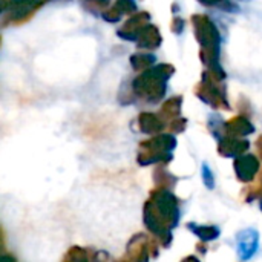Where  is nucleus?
<instances>
[{
    "mask_svg": "<svg viewBox=\"0 0 262 262\" xmlns=\"http://www.w3.org/2000/svg\"><path fill=\"white\" fill-rule=\"evenodd\" d=\"M178 204L175 195L166 187H155L144 204V224L163 247H169L172 243V229L180 220Z\"/></svg>",
    "mask_w": 262,
    "mask_h": 262,
    "instance_id": "obj_1",
    "label": "nucleus"
},
{
    "mask_svg": "<svg viewBox=\"0 0 262 262\" xmlns=\"http://www.w3.org/2000/svg\"><path fill=\"white\" fill-rule=\"evenodd\" d=\"M175 72L172 64H158L155 68H149L138 78L134 80L132 88L134 94L147 103H158L166 94V83L169 77Z\"/></svg>",
    "mask_w": 262,
    "mask_h": 262,
    "instance_id": "obj_2",
    "label": "nucleus"
},
{
    "mask_svg": "<svg viewBox=\"0 0 262 262\" xmlns=\"http://www.w3.org/2000/svg\"><path fill=\"white\" fill-rule=\"evenodd\" d=\"M192 23L195 28V37L201 45V60L209 68L220 66V41L221 35L215 23L207 15H193Z\"/></svg>",
    "mask_w": 262,
    "mask_h": 262,
    "instance_id": "obj_3",
    "label": "nucleus"
},
{
    "mask_svg": "<svg viewBox=\"0 0 262 262\" xmlns=\"http://www.w3.org/2000/svg\"><path fill=\"white\" fill-rule=\"evenodd\" d=\"M175 146H177V140L173 135H157L150 140L140 143L137 160L141 166H147L154 163L166 164L173 158L172 150L175 149Z\"/></svg>",
    "mask_w": 262,
    "mask_h": 262,
    "instance_id": "obj_4",
    "label": "nucleus"
},
{
    "mask_svg": "<svg viewBox=\"0 0 262 262\" xmlns=\"http://www.w3.org/2000/svg\"><path fill=\"white\" fill-rule=\"evenodd\" d=\"M158 244L155 239L144 233H138L132 236V239L127 244V253L123 259H130V261H146L150 256L155 258L158 255Z\"/></svg>",
    "mask_w": 262,
    "mask_h": 262,
    "instance_id": "obj_5",
    "label": "nucleus"
},
{
    "mask_svg": "<svg viewBox=\"0 0 262 262\" xmlns=\"http://www.w3.org/2000/svg\"><path fill=\"white\" fill-rule=\"evenodd\" d=\"M218 81H213L210 78H203V81L196 86L195 94L207 104H210L215 109H223V111H229V101L226 98V92L218 86Z\"/></svg>",
    "mask_w": 262,
    "mask_h": 262,
    "instance_id": "obj_6",
    "label": "nucleus"
},
{
    "mask_svg": "<svg viewBox=\"0 0 262 262\" xmlns=\"http://www.w3.org/2000/svg\"><path fill=\"white\" fill-rule=\"evenodd\" d=\"M147 25H149V12H138V14L132 15L117 34H118V37H121L124 40L137 41L138 35Z\"/></svg>",
    "mask_w": 262,
    "mask_h": 262,
    "instance_id": "obj_7",
    "label": "nucleus"
},
{
    "mask_svg": "<svg viewBox=\"0 0 262 262\" xmlns=\"http://www.w3.org/2000/svg\"><path fill=\"white\" fill-rule=\"evenodd\" d=\"M233 167H235V172H236V177L239 181L250 183L255 180V177L259 170V161L253 155H243V157L236 158Z\"/></svg>",
    "mask_w": 262,
    "mask_h": 262,
    "instance_id": "obj_8",
    "label": "nucleus"
},
{
    "mask_svg": "<svg viewBox=\"0 0 262 262\" xmlns=\"http://www.w3.org/2000/svg\"><path fill=\"white\" fill-rule=\"evenodd\" d=\"M46 0H11L12 9H11V20L21 23L28 18H31V15L45 3Z\"/></svg>",
    "mask_w": 262,
    "mask_h": 262,
    "instance_id": "obj_9",
    "label": "nucleus"
},
{
    "mask_svg": "<svg viewBox=\"0 0 262 262\" xmlns=\"http://www.w3.org/2000/svg\"><path fill=\"white\" fill-rule=\"evenodd\" d=\"M249 149V141L247 140H239V137L233 135H226L220 138V154L224 157H238L247 152Z\"/></svg>",
    "mask_w": 262,
    "mask_h": 262,
    "instance_id": "obj_10",
    "label": "nucleus"
},
{
    "mask_svg": "<svg viewBox=\"0 0 262 262\" xmlns=\"http://www.w3.org/2000/svg\"><path fill=\"white\" fill-rule=\"evenodd\" d=\"M255 132L253 124L244 117V115H236L227 123H224V134L226 135H233V137H246Z\"/></svg>",
    "mask_w": 262,
    "mask_h": 262,
    "instance_id": "obj_11",
    "label": "nucleus"
},
{
    "mask_svg": "<svg viewBox=\"0 0 262 262\" xmlns=\"http://www.w3.org/2000/svg\"><path fill=\"white\" fill-rule=\"evenodd\" d=\"M137 9V5L134 0H117L115 5L103 11V17L107 21H117L126 14H132Z\"/></svg>",
    "mask_w": 262,
    "mask_h": 262,
    "instance_id": "obj_12",
    "label": "nucleus"
},
{
    "mask_svg": "<svg viewBox=\"0 0 262 262\" xmlns=\"http://www.w3.org/2000/svg\"><path fill=\"white\" fill-rule=\"evenodd\" d=\"M137 123H138L140 130L144 132V134H158V132H161V130L164 129V126H166L164 120H163L160 115L150 114V112H143V114H140Z\"/></svg>",
    "mask_w": 262,
    "mask_h": 262,
    "instance_id": "obj_13",
    "label": "nucleus"
},
{
    "mask_svg": "<svg viewBox=\"0 0 262 262\" xmlns=\"http://www.w3.org/2000/svg\"><path fill=\"white\" fill-rule=\"evenodd\" d=\"M161 34L158 31L157 26H152V25H147L141 34L138 35L137 38V45L138 48H144V49H157L160 45H161Z\"/></svg>",
    "mask_w": 262,
    "mask_h": 262,
    "instance_id": "obj_14",
    "label": "nucleus"
},
{
    "mask_svg": "<svg viewBox=\"0 0 262 262\" xmlns=\"http://www.w3.org/2000/svg\"><path fill=\"white\" fill-rule=\"evenodd\" d=\"M258 247V233L255 230H246L239 235L238 249L243 259H249Z\"/></svg>",
    "mask_w": 262,
    "mask_h": 262,
    "instance_id": "obj_15",
    "label": "nucleus"
},
{
    "mask_svg": "<svg viewBox=\"0 0 262 262\" xmlns=\"http://www.w3.org/2000/svg\"><path fill=\"white\" fill-rule=\"evenodd\" d=\"M189 229L201 239V241H213L220 236V229L215 226H195L189 224Z\"/></svg>",
    "mask_w": 262,
    "mask_h": 262,
    "instance_id": "obj_16",
    "label": "nucleus"
},
{
    "mask_svg": "<svg viewBox=\"0 0 262 262\" xmlns=\"http://www.w3.org/2000/svg\"><path fill=\"white\" fill-rule=\"evenodd\" d=\"M181 103L183 98L178 97H172L170 100H167L163 106H161V115L167 117V118H177L181 112Z\"/></svg>",
    "mask_w": 262,
    "mask_h": 262,
    "instance_id": "obj_17",
    "label": "nucleus"
},
{
    "mask_svg": "<svg viewBox=\"0 0 262 262\" xmlns=\"http://www.w3.org/2000/svg\"><path fill=\"white\" fill-rule=\"evenodd\" d=\"M98 255L94 253L92 250L89 249H80V247H72L69 249V252L66 253V256L63 258L64 261H69V259H74V261H94L97 259Z\"/></svg>",
    "mask_w": 262,
    "mask_h": 262,
    "instance_id": "obj_18",
    "label": "nucleus"
},
{
    "mask_svg": "<svg viewBox=\"0 0 262 262\" xmlns=\"http://www.w3.org/2000/svg\"><path fill=\"white\" fill-rule=\"evenodd\" d=\"M130 63H132V68L137 71L149 69L155 63V55H152V54H134L130 57Z\"/></svg>",
    "mask_w": 262,
    "mask_h": 262,
    "instance_id": "obj_19",
    "label": "nucleus"
},
{
    "mask_svg": "<svg viewBox=\"0 0 262 262\" xmlns=\"http://www.w3.org/2000/svg\"><path fill=\"white\" fill-rule=\"evenodd\" d=\"M155 181H157V187H166V189H169L175 184V180L172 178V175L167 173L166 170H160V169L155 172Z\"/></svg>",
    "mask_w": 262,
    "mask_h": 262,
    "instance_id": "obj_20",
    "label": "nucleus"
},
{
    "mask_svg": "<svg viewBox=\"0 0 262 262\" xmlns=\"http://www.w3.org/2000/svg\"><path fill=\"white\" fill-rule=\"evenodd\" d=\"M186 124H187V120L186 118L177 117V118H172V121L169 123V129L173 134H180V132H183L186 129Z\"/></svg>",
    "mask_w": 262,
    "mask_h": 262,
    "instance_id": "obj_21",
    "label": "nucleus"
},
{
    "mask_svg": "<svg viewBox=\"0 0 262 262\" xmlns=\"http://www.w3.org/2000/svg\"><path fill=\"white\" fill-rule=\"evenodd\" d=\"M183 28H184V20L180 18V17H175V18L172 20V29H173L177 34H180Z\"/></svg>",
    "mask_w": 262,
    "mask_h": 262,
    "instance_id": "obj_22",
    "label": "nucleus"
},
{
    "mask_svg": "<svg viewBox=\"0 0 262 262\" xmlns=\"http://www.w3.org/2000/svg\"><path fill=\"white\" fill-rule=\"evenodd\" d=\"M203 172H204V180H206V186H209V187L212 189V187H213V178H212V172H210V169H207V167L204 166Z\"/></svg>",
    "mask_w": 262,
    "mask_h": 262,
    "instance_id": "obj_23",
    "label": "nucleus"
},
{
    "mask_svg": "<svg viewBox=\"0 0 262 262\" xmlns=\"http://www.w3.org/2000/svg\"><path fill=\"white\" fill-rule=\"evenodd\" d=\"M89 3V6H97V8H101L104 9L107 5H109V0H84Z\"/></svg>",
    "mask_w": 262,
    "mask_h": 262,
    "instance_id": "obj_24",
    "label": "nucleus"
},
{
    "mask_svg": "<svg viewBox=\"0 0 262 262\" xmlns=\"http://www.w3.org/2000/svg\"><path fill=\"white\" fill-rule=\"evenodd\" d=\"M198 2H201L206 6H221L226 0H198Z\"/></svg>",
    "mask_w": 262,
    "mask_h": 262,
    "instance_id": "obj_25",
    "label": "nucleus"
},
{
    "mask_svg": "<svg viewBox=\"0 0 262 262\" xmlns=\"http://www.w3.org/2000/svg\"><path fill=\"white\" fill-rule=\"evenodd\" d=\"M256 150H258V155H259V158L262 160V135L258 138V141H256Z\"/></svg>",
    "mask_w": 262,
    "mask_h": 262,
    "instance_id": "obj_26",
    "label": "nucleus"
}]
</instances>
